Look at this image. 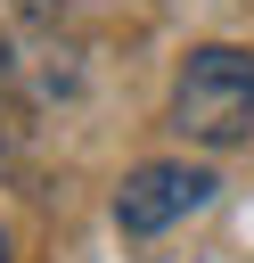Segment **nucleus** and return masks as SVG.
Segmentation results:
<instances>
[{
	"instance_id": "1",
	"label": "nucleus",
	"mask_w": 254,
	"mask_h": 263,
	"mask_svg": "<svg viewBox=\"0 0 254 263\" xmlns=\"http://www.w3.org/2000/svg\"><path fill=\"white\" fill-rule=\"evenodd\" d=\"M172 132L197 148H238L254 132V49H238V41L188 49L180 82H172Z\"/></svg>"
},
{
	"instance_id": "2",
	"label": "nucleus",
	"mask_w": 254,
	"mask_h": 263,
	"mask_svg": "<svg viewBox=\"0 0 254 263\" xmlns=\"http://www.w3.org/2000/svg\"><path fill=\"white\" fill-rule=\"evenodd\" d=\"M205 197H213V173H205V164L156 156V164L123 173V189H115V222H123V238H156V230H172L180 214H197Z\"/></svg>"
},
{
	"instance_id": "3",
	"label": "nucleus",
	"mask_w": 254,
	"mask_h": 263,
	"mask_svg": "<svg viewBox=\"0 0 254 263\" xmlns=\"http://www.w3.org/2000/svg\"><path fill=\"white\" fill-rule=\"evenodd\" d=\"M0 263H8V238H0Z\"/></svg>"
}]
</instances>
